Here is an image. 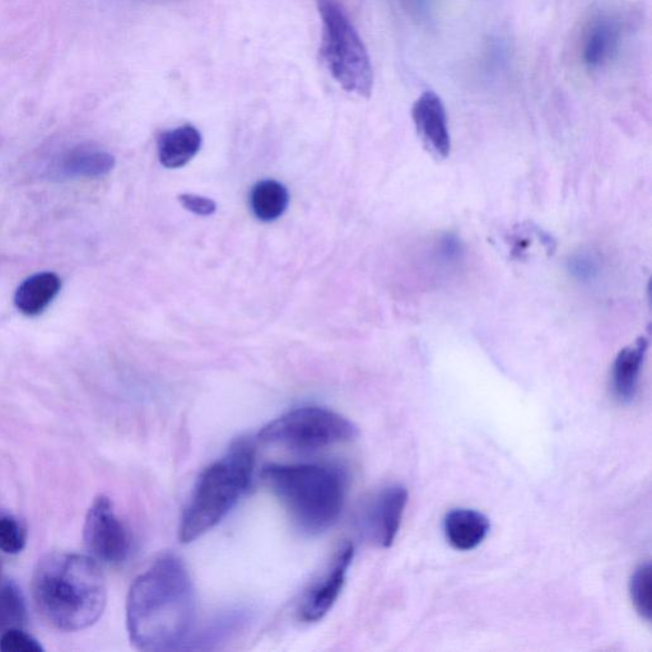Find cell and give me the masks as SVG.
I'll list each match as a JSON object with an SVG mask.
<instances>
[{"label": "cell", "instance_id": "6da1fadb", "mask_svg": "<svg viewBox=\"0 0 652 652\" xmlns=\"http://www.w3.org/2000/svg\"><path fill=\"white\" fill-rule=\"evenodd\" d=\"M197 600L188 570L174 554L158 558L133 582L127 600V628L137 650L167 652L189 644Z\"/></svg>", "mask_w": 652, "mask_h": 652}, {"label": "cell", "instance_id": "7a4b0ae2", "mask_svg": "<svg viewBox=\"0 0 652 652\" xmlns=\"http://www.w3.org/2000/svg\"><path fill=\"white\" fill-rule=\"evenodd\" d=\"M32 595L50 626L64 632L86 630L104 614L105 576L100 563L91 556L50 553L37 563Z\"/></svg>", "mask_w": 652, "mask_h": 652}, {"label": "cell", "instance_id": "3957f363", "mask_svg": "<svg viewBox=\"0 0 652 652\" xmlns=\"http://www.w3.org/2000/svg\"><path fill=\"white\" fill-rule=\"evenodd\" d=\"M262 478L302 532H324L337 523L342 514L348 477L341 467L268 464L262 470Z\"/></svg>", "mask_w": 652, "mask_h": 652}, {"label": "cell", "instance_id": "277c9868", "mask_svg": "<svg viewBox=\"0 0 652 652\" xmlns=\"http://www.w3.org/2000/svg\"><path fill=\"white\" fill-rule=\"evenodd\" d=\"M255 467V445L239 440L203 470L181 519V543H192L221 523L248 491Z\"/></svg>", "mask_w": 652, "mask_h": 652}, {"label": "cell", "instance_id": "5b68a950", "mask_svg": "<svg viewBox=\"0 0 652 652\" xmlns=\"http://www.w3.org/2000/svg\"><path fill=\"white\" fill-rule=\"evenodd\" d=\"M323 20L321 57L344 90L369 97L374 87L369 51L355 26L334 0H318Z\"/></svg>", "mask_w": 652, "mask_h": 652}, {"label": "cell", "instance_id": "8992f818", "mask_svg": "<svg viewBox=\"0 0 652 652\" xmlns=\"http://www.w3.org/2000/svg\"><path fill=\"white\" fill-rule=\"evenodd\" d=\"M358 428L342 414L319 407L298 408L263 427L259 439L291 450L314 451L355 440Z\"/></svg>", "mask_w": 652, "mask_h": 652}, {"label": "cell", "instance_id": "52a82bcc", "mask_svg": "<svg viewBox=\"0 0 652 652\" xmlns=\"http://www.w3.org/2000/svg\"><path fill=\"white\" fill-rule=\"evenodd\" d=\"M86 547L93 560L105 565H120L130 552L127 526L116 514L109 497H97L87 512L83 529Z\"/></svg>", "mask_w": 652, "mask_h": 652}, {"label": "cell", "instance_id": "ba28073f", "mask_svg": "<svg viewBox=\"0 0 652 652\" xmlns=\"http://www.w3.org/2000/svg\"><path fill=\"white\" fill-rule=\"evenodd\" d=\"M355 556L352 543L341 544L323 574L306 590L297 609L298 619L305 623L321 621L337 603L346 584L349 567Z\"/></svg>", "mask_w": 652, "mask_h": 652}, {"label": "cell", "instance_id": "9c48e42d", "mask_svg": "<svg viewBox=\"0 0 652 652\" xmlns=\"http://www.w3.org/2000/svg\"><path fill=\"white\" fill-rule=\"evenodd\" d=\"M408 504L407 488L400 484L381 489L372 497L363 514V529L372 542L383 548L393 546Z\"/></svg>", "mask_w": 652, "mask_h": 652}, {"label": "cell", "instance_id": "30bf717a", "mask_svg": "<svg viewBox=\"0 0 652 652\" xmlns=\"http://www.w3.org/2000/svg\"><path fill=\"white\" fill-rule=\"evenodd\" d=\"M414 127L423 146L433 157L445 160L450 155L451 138L444 102L433 91L423 92L412 109Z\"/></svg>", "mask_w": 652, "mask_h": 652}, {"label": "cell", "instance_id": "8fae6325", "mask_svg": "<svg viewBox=\"0 0 652 652\" xmlns=\"http://www.w3.org/2000/svg\"><path fill=\"white\" fill-rule=\"evenodd\" d=\"M491 530V523L482 512L455 509L447 512L444 533L447 543L461 552L472 551L482 544Z\"/></svg>", "mask_w": 652, "mask_h": 652}, {"label": "cell", "instance_id": "7c38bea8", "mask_svg": "<svg viewBox=\"0 0 652 652\" xmlns=\"http://www.w3.org/2000/svg\"><path fill=\"white\" fill-rule=\"evenodd\" d=\"M647 346L646 339L640 338L632 346L622 349L614 361L612 389L619 403L630 404L636 398Z\"/></svg>", "mask_w": 652, "mask_h": 652}, {"label": "cell", "instance_id": "4fadbf2b", "mask_svg": "<svg viewBox=\"0 0 652 652\" xmlns=\"http://www.w3.org/2000/svg\"><path fill=\"white\" fill-rule=\"evenodd\" d=\"M202 134L194 125L185 124L167 130L158 137V158L166 169H180L198 155Z\"/></svg>", "mask_w": 652, "mask_h": 652}, {"label": "cell", "instance_id": "5bb4252c", "mask_svg": "<svg viewBox=\"0 0 652 652\" xmlns=\"http://www.w3.org/2000/svg\"><path fill=\"white\" fill-rule=\"evenodd\" d=\"M62 290V279L53 272L34 274L20 284L15 295V305L21 314L39 316L48 309Z\"/></svg>", "mask_w": 652, "mask_h": 652}, {"label": "cell", "instance_id": "9a60e30c", "mask_svg": "<svg viewBox=\"0 0 652 652\" xmlns=\"http://www.w3.org/2000/svg\"><path fill=\"white\" fill-rule=\"evenodd\" d=\"M621 25L613 18L602 17L593 23L584 41L582 59L590 69L603 68L613 59L621 43Z\"/></svg>", "mask_w": 652, "mask_h": 652}, {"label": "cell", "instance_id": "2e32d148", "mask_svg": "<svg viewBox=\"0 0 652 652\" xmlns=\"http://www.w3.org/2000/svg\"><path fill=\"white\" fill-rule=\"evenodd\" d=\"M115 157L100 149L76 148L57 163V175L65 179L102 178L113 171Z\"/></svg>", "mask_w": 652, "mask_h": 652}, {"label": "cell", "instance_id": "e0dca14e", "mask_svg": "<svg viewBox=\"0 0 652 652\" xmlns=\"http://www.w3.org/2000/svg\"><path fill=\"white\" fill-rule=\"evenodd\" d=\"M290 204L286 186L276 180H263L251 189L250 206L254 216L262 222H274L281 218Z\"/></svg>", "mask_w": 652, "mask_h": 652}, {"label": "cell", "instance_id": "ac0fdd59", "mask_svg": "<svg viewBox=\"0 0 652 652\" xmlns=\"http://www.w3.org/2000/svg\"><path fill=\"white\" fill-rule=\"evenodd\" d=\"M26 600L16 582L0 575V636L13 628H25Z\"/></svg>", "mask_w": 652, "mask_h": 652}, {"label": "cell", "instance_id": "d6986e66", "mask_svg": "<svg viewBox=\"0 0 652 652\" xmlns=\"http://www.w3.org/2000/svg\"><path fill=\"white\" fill-rule=\"evenodd\" d=\"M630 593L636 612L650 622L652 616V568L649 562L636 568L630 582Z\"/></svg>", "mask_w": 652, "mask_h": 652}, {"label": "cell", "instance_id": "ffe728a7", "mask_svg": "<svg viewBox=\"0 0 652 652\" xmlns=\"http://www.w3.org/2000/svg\"><path fill=\"white\" fill-rule=\"evenodd\" d=\"M26 529L20 520L8 512L0 510V551L18 554L26 547Z\"/></svg>", "mask_w": 652, "mask_h": 652}, {"label": "cell", "instance_id": "44dd1931", "mask_svg": "<svg viewBox=\"0 0 652 652\" xmlns=\"http://www.w3.org/2000/svg\"><path fill=\"white\" fill-rule=\"evenodd\" d=\"M0 651L3 652H43L44 647L34 636L23 628H13L0 636Z\"/></svg>", "mask_w": 652, "mask_h": 652}, {"label": "cell", "instance_id": "7402d4cb", "mask_svg": "<svg viewBox=\"0 0 652 652\" xmlns=\"http://www.w3.org/2000/svg\"><path fill=\"white\" fill-rule=\"evenodd\" d=\"M179 202L186 211L197 214V216L208 217L217 211V204L212 199L199 197V195L181 194Z\"/></svg>", "mask_w": 652, "mask_h": 652}, {"label": "cell", "instance_id": "603a6c76", "mask_svg": "<svg viewBox=\"0 0 652 652\" xmlns=\"http://www.w3.org/2000/svg\"><path fill=\"white\" fill-rule=\"evenodd\" d=\"M593 270V263L588 262V260L584 258L574 260V272L579 273L580 277L591 276Z\"/></svg>", "mask_w": 652, "mask_h": 652}]
</instances>
